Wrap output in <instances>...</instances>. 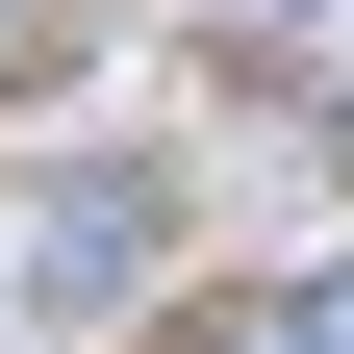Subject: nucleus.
<instances>
[{"mask_svg": "<svg viewBox=\"0 0 354 354\" xmlns=\"http://www.w3.org/2000/svg\"><path fill=\"white\" fill-rule=\"evenodd\" d=\"M329 152H354V127H329Z\"/></svg>", "mask_w": 354, "mask_h": 354, "instance_id": "obj_2", "label": "nucleus"}, {"mask_svg": "<svg viewBox=\"0 0 354 354\" xmlns=\"http://www.w3.org/2000/svg\"><path fill=\"white\" fill-rule=\"evenodd\" d=\"M253 354H354V279H304V304H279V329H253Z\"/></svg>", "mask_w": 354, "mask_h": 354, "instance_id": "obj_1", "label": "nucleus"}]
</instances>
